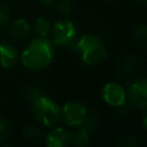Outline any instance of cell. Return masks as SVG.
I'll use <instances>...</instances> for the list:
<instances>
[{
    "label": "cell",
    "mask_w": 147,
    "mask_h": 147,
    "mask_svg": "<svg viewBox=\"0 0 147 147\" xmlns=\"http://www.w3.org/2000/svg\"><path fill=\"white\" fill-rule=\"evenodd\" d=\"M54 49L49 40L45 38L33 39L22 53L23 64L32 70L46 68L53 60Z\"/></svg>",
    "instance_id": "obj_1"
},
{
    "label": "cell",
    "mask_w": 147,
    "mask_h": 147,
    "mask_svg": "<svg viewBox=\"0 0 147 147\" xmlns=\"http://www.w3.org/2000/svg\"><path fill=\"white\" fill-rule=\"evenodd\" d=\"M75 51L80 55L84 63L93 65L102 62L107 56L103 44L94 36L84 34L75 45Z\"/></svg>",
    "instance_id": "obj_2"
},
{
    "label": "cell",
    "mask_w": 147,
    "mask_h": 147,
    "mask_svg": "<svg viewBox=\"0 0 147 147\" xmlns=\"http://www.w3.org/2000/svg\"><path fill=\"white\" fill-rule=\"evenodd\" d=\"M31 111L34 119H37L45 126L54 125L61 117L60 107L53 100L42 95L32 101Z\"/></svg>",
    "instance_id": "obj_3"
},
{
    "label": "cell",
    "mask_w": 147,
    "mask_h": 147,
    "mask_svg": "<svg viewBox=\"0 0 147 147\" xmlns=\"http://www.w3.org/2000/svg\"><path fill=\"white\" fill-rule=\"evenodd\" d=\"M52 39L57 46H67L74 42L76 38V28L70 21H59L52 28Z\"/></svg>",
    "instance_id": "obj_4"
},
{
    "label": "cell",
    "mask_w": 147,
    "mask_h": 147,
    "mask_svg": "<svg viewBox=\"0 0 147 147\" xmlns=\"http://www.w3.org/2000/svg\"><path fill=\"white\" fill-rule=\"evenodd\" d=\"M86 108L79 102H68L61 110V116L64 123L69 126H80L86 117Z\"/></svg>",
    "instance_id": "obj_5"
},
{
    "label": "cell",
    "mask_w": 147,
    "mask_h": 147,
    "mask_svg": "<svg viewBox=\"0 0 147 147\" xmlns=\"http://www.w3.org/2000/svg\"><path fill=\"white\" fill-rule=\"evenodd\" d=\"M126 94L132 106L139 108H147V80L140 79L131 83L127 87Z\"/></svg>",
    "instance_id": "obj_6"
},
{
    "label": "cell",
    "mask_w": 147,
    "mask_h": 147,
    "mask_svg": "<svg viewBox=\"0 0 147 147\" xmlns=\"http://www.w3.org/2000/svg\"><path fill=\"white\" fill-rule=\"evenodd\" d=\"M102 98L108 105L119 107L126 101V92L121 85L116 83H108L102 88Z\"/></svg>",
    "instance_id": "obj_7"
},
{
    "label": "cell",
    "mask_w": 147,
    "mask_h": 147,
    "mask_svg": "<svg viewBox=\"0 0 147 147\" xmlns=\"http://www.w3.org/2000/svg\"><path fill=\"white\" fill-rule=\"evenodd\" d=\"M69 144H71L70 133L62 127L53 129L46 137V145L48 147H67Z\"/></svg>",
    "instance_id": "obj_8"
},
{
    "label": "cell",
    "mask_w": 147,
    "mask_h": 147,
    "mask_svg": "<svg viewBox=\"0 0 147 147\" xmlns=\"http://www.w3.org/2000/svg\"><path fill=\"white\" fill-rule=\"evenodd\" d=\"M17 61V51L9 42H0V65L11 68Z\"/></svg>",
    "instance_id": "obj_9"
},
{
    "label": "cell",
    "mask_w": 147,
    "mask_h": 147,
    "mask_svg": "<svg viewBox=\"0 0 147 147\" xmlns=\"http://www.w3.org/2000/svg\"><path fill=\"white\" fill-rule=\"evenodd\" d=\"M30 32V25L24 18L16 20L10 26V34L15 39H23Z\"/></svg>",
    "instance_id": "obj_10"
},
{
    "label": "cell",
    "mask_w": 147,
    "mask_h": 147,
    "mask_svg": "<svg viewBox=\"0 0 147 147\" xmlns=\"http://www.w3.org/2000/svg\"><path fill=\"white\" fill-rule=\"evenodd\" d=\"M51 25H49V22L44 18V17H37L33 22V31L34 33L40 37V38H45L47 37L49 33H51Z\"/></svg>",
    "instance_id": "obj_11"
},
{
    "label": "cell",
    "mask_w": 147,
    "mask_h": 147,
    "mask_svg": "<svg viewBox=\"0 0 147 147\" xmlns=\"http://www.w3.org/2000/svg\"><path fill=\"white\" fill-rule=\"evenodd\" d=\"M70 137H71V142L75 146H78V147H85L90 142L88 132L86 130H84L83 127L75 131L72 134H70Z\"/></svg>",
    "instance_id": "obj_12"
},
{
    "label": "cell",
    "mask_w": 147,
    "mask_h": 147,
    "mask_svg": "<svg viewBox=\"0 0 147 147\" xmlns=\"http://www.w3.org/2000/svg\"><path fill=\"white\" fill-rule=\"evenodd\" d=\"M133 40L140 46H147V25L141 24L134 28L132 33Z\"/></svg>",
    "instance_id": "obj_13"
},
{
    "label": "cell",
    "mask_w": 147,
    "mask_h": 147,
    "mask_svg": "<svg viewBox=\"0 0 147 147\" xmlns=\"http://www.w3.org/2000/svg\"><path fill=\"white\" fill-rule=\"evenodd\" d=\"M23 134L26 138V140H29L31 142H38L42 138L41 131L38 127H36V126H28V127H25L24 131H23Z\"/></svg>",
    "instance_id": "obj_14"
},
{
    "label": "cell",
    "mask_w": 147,
    "mask_h": 147,
    "mask_svg": "<svg viewBox=\"0 0 147 147\" xmlns=\"http://www.w3.org/2000/svg\"><path fill=\"white\" fill-rule=\"evenodd\" d=\"M118 70L123 75H130V74H132L137 70V63L132 59H125L124 61L121 62V64L118 67Z\"/></svg>",
    "instance_id": "obj_15"
},
{
    "label": "cell",
    "mask_w": 147,
    "mask_h": 147,
    "mask_svg": "<svg viewBox=\"0 0 147 147\" xmlns=\"http://www.w3.org/2000/svg\"><path fill=\"white\" fill-rule=\"evenodd\" d=\"M96 124H98V117L95 114L92 113V114H86V117H85V119L80 126L84 130H86L88 133H91L96 127Z\"/></svg>",
    "instance_id": "obj_16"
},
{
    "label": "cell",
    "mask_w": 147,
    "mask_h": 147,
    "mask_svg": "<svg viewBox=\"0 0 147 147\" xmlns=\"http://www.w3.org/2000/svg\"><path fill=\"white\" fill-rule=\"evenodd\" d=\"M9 17H10V11L8 5L3 1H0V28L7 25Z\"/></svg>",
    "instance_id": "obj_17"
},
{
    "label": "cell",
    "mask_w": 147,
    "mask_h": 147,
    "mask_svg": "<svg viewBox=\"0 0 147 147\" xmlns=\"http://www.w3.org/2000/svg\"><path fill=\"white\" fill-rule=\"evenodd\" d=\"M10 134V124L9 122L0 116V141H5Z\"/></svg>",
    "instance_id": "obj_18"
},
{
    "label": "cell",
    "mask_w": 147,
    "mask_h": 147,
    "mask_svg": "<svg viewBox=\"0 0 147 147\" xmlns=\"http://www.w3.org/2000/svg\"><path fill=\"white\" fill-rule=\"evenodd\" d=\"M116 144H117L118 146H123V147H133V146H136L138 142H137L136 138L132 137V136H123V137H121V138L117 140Z\"/></svg>",
    "instance_id": "obj_19"
},
{
    "label": "cell",
    "mask_w": 147,
    "mask_h": 147,
    "mask_svg": "<svg viewBox=\"0 0 147 147\" xmlns=\"http://www.w3.org/2000/svg\"><path fill=\"white\" fill-rule=\"evenodd\" d=\"M57 8H59V11L62 15H68V14L71 13L72 3H71L70 0H60L59 3H57Z\"/></svg>",
    "instance_id": "obj_20"
},
{
    "label": "cell",
    "mask_w": 147,
    "mask_h": 147,
    "mask_svg": "<svg viewBox=\"0 0 147 147\" xmlns=\"http://www.w3.org/2000/svg\"><path fill=\"white\" fill-rule=\"evenodd\" d=\"M41 94H40V91L39 88H37L36 86H30L26 91H25V96L29 101H34L37 98H39Z\"/></svg>",
    "instance_id": "obj_21"
},
{
    "label": "cell",
    "mask_w": 147,
    "mask_h": 147,
    "mask_svg": "<svg viewBox=\"0 0 147 147\" xmlns=\"http://www.w3.org/2000/svg\"><path fill=\"white\" fill-rule=\"evenodd\" d=\"M37 1L42 6H49V5H52L54 2V0H37Z\"/></svg>",
    "instance_id": "obj_22"
},
{
    "label": "cell",
    "mask_w": 147,
    "mask_h": 147,
    "mask_svg": "<svg viewBox=\"0 0 147 147\" xmlns=\"http://www.w3.org/2000/svg\"><path fill=\"white\" fill-rule=\"evenodd\" d=\"M142 124H144V126L147 129V113L145 114V116H144V119H142Z\"/></svg>",
    "instance_id": "obj_23"
},
{
    "label": "cell",
    "mask_w": 147,
    "mask_h": 147,
    "mask_svg": "<svg viewBox=\"0 0 147 147\" xmlns=\"http://www.w3.org/2000/svg\"><path fill=\"white\" fill-rule=\"evenodd\" d=\"M138 2H140V3H144V5H147V0H137Z\"/></svg>",
    "instance_id": "obj_24"
},
{
    "label": "cell",
    "mask_w": 147,
    "mask_h": 147,
    "mask_svg": "<svg viewBox=\"0 0 147 147\" xmlns=\"http://www.w3.org/2000/svg\"><path fill=\"white\" fill-rule=\"evenodd\" d=\"M106 1H108V2H116L117 0H106Z\"/></svg>",
    "instance_id": "obj_25"
}]
</instances>
